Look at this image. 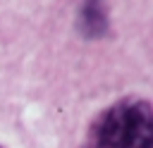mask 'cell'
<instances>
[{"instance_id": "1", "label": "cell", "mask_w": 153, "mask_h": 148, "mask_svg": "<svg viewBox=\"0 0 153 148\" xmlns=\"http://www.w3.org/2000/svg\"><path fill=\"white\" fill-rule=\"evenodd\" d=\"M84 148H153V107L143 98H122L100 110Z\"/></svg>"}, {"instance_id": "2", "label": "cell", "mask_w": 153, "mask_h": 148, "mask_svg": "<svg viewBox=\"0 0 153 148\" xmlns=\"http://www.w3.org/2000/svg\"><path fill=\"white\" fill-rule=\"evenodd\" d=\"M76 31L84 38H103L108 33V7H105V0H79Z\"/></svg>"}]
</instances>
